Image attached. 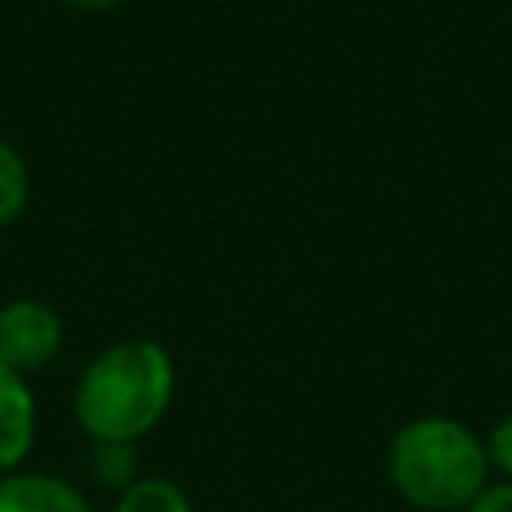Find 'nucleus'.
Wrapping results in <instances>:
<instances>
[{"instance_id": "nucleus-5", "label": "nucleus", "mask_w": 512, "mask_h": 512, "mask_svg": "<svg viewBox=\"0 0 512 512\" xmlns=\"http://www.w3.org/2000/svg\"><path fill=\"white\" fill-rule=\"evenodd\" d=\"M0 512H92V504L64 476L16 468L0 476Z\"/></svg>"}, {"instance_id": "nucleus-4", "label": "nucleus", "mask_w": 512, "mask_h": 512, "mask_svg": "<svg viewBox=\"0 0 512 512\" xmlns=\"http://www.w3.org/2000/svg\"><path fill=\"white\" fill-rule=\"evenodd\" d=\"M36 444V392L28 376L0 364V476L16 472Z\"/></svg>"}, {"instance_id": "nucleus-9", "label": "nucleus", "mask_w": 512, "mask_h": 512, "mask_svg": "<svg viewBox=\"0 0 512 512\" xmlns=\"http://www.w3.org/2000/svg\"><path fill=\"white\" fill-rule=\"evenodd\" d=\"M484 448H488V464H492V468H500V472L512 480V412L496 420V428L488 432Z\"/></svg>"}, {"instance_id": "nucleus-2", "label": "nucleus", "mask_w": 512, "mask_h": 512, "mask_svg": "<svg viewBox=\"0 0 512 512\" xmlns=\"http://www.w3.org/2000/svg\"><path fill=\"white\" fill-rule=\"evenodd\" d=\"M484 440L452 416H416L392 432L388 480L420 512H464L488 488Z\"/></svg>"}, {"instance_id": "nucleus-1", "label": "nucleus", "mask_w": 512, "mask_h": 512, "mask_svg": "<svg viewBox=\"0 0 512 512\" xmlns=\"http://www.w3.org/2000/svg\"><path fill=\"white\" fill-rule=\"evenodd\" d=\"M176 392L172 356L144 336L100 348L76 376L72 416L88 440H140L148 436Z\"/></svg>"}, {"instance_id": "nucleus-11", "label": "nucleus", "mask_w": 512, "mask_h": 512, "mask_svg": "<svg viewBox=\"0 0 512 512\" xmlns=\"http://www.w3.org/2000/svg\"><path fill=\"white\" fill-rule=\"evenodd\" d=\"M64 8H72V12H112V8H120L124 0H60Z\"/></svg>"}, {"instance_id": "nucleus-7", "label": "nucleus", "mask_w": 512, "mask_h": 512, "mask_svg": "<svg viewBox=\"0 0 512 512\" xmlns=\"http://www.w3.org/2000/svg\"><path fill=\"white\" fill-rule=\"evenodd\" d=\"M112 512H192V500L184 496L180 484L164 476H140L124 492H116Z\"/></svg>"}, {"instance_id": "nucleus-8", "label": "nucleus", "mask_w": 512, "mask_h": 512, "mask_svg": "<svg viewBox=\"0 0 512 512\" xmlns=\"http://www.w3.org/2000/svg\"><path fill=\"white\" fill-rule=\"evenodd\" d=\"M28 192H32V176L24 156L8 140H0V228L20 220V212L28 208Z\"/></svg>"}, {"instance_id": "nucleus-10", "label": "nucleus", "mask_w": 512, "mask_h": 512, "mask_svg": "<svg viewBox=\"0 0 512 512\" xmlns=\"http://www.w3.org/2000/svg\"><path fill=\"white\" fill-rule=\"evenodd\" d=\"M464 512H512V480H504V484H488Z\"/></svg>"}, {"instance_id": "nucleus-6", "label": "nucleus", "mask_w": 512, "mask_h": 512, "mask_svg": "<svg viewBox=\"0 0 512 512\" xmlns=\"http://www.w3.org/2000/svg\"><path fill=\"white\" fill-rule=\"evenodd\" d=\"M88 476H92L100 488L124 492L128 484L140 480V472H136V444H132V440H92Z\"/></svg>"}, {"instance_id": "nucleus-3", "label": "nucleus", "mask_w": 512, "mask_h": 512, "mask_svg": "<svg viewBox=\"0 0 512 512\" xmlns=\"http://www.w3.org/2000/svg\"><path fill=\"white\" fill-rule=\"evenodd\" d=\"M64 348V324L52 304L36 296H12L0 304V364L20 376L48 368Z\"/></svg>"}]
</instances>
